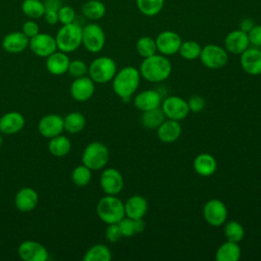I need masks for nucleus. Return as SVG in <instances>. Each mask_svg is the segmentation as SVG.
I'll return each mask as SVG.
<instances>
[{"mask_svg": "<svg viewBox=\"0 0 261 261\" xmlns=\"http://www.w3.org/2000/svg\"><path fill=\"white\" fill-rule=\"evenodd\" d=\"M17 251L23 261H46L49 257L47 249L41 243L31 240L22 242Z\"/></svg>", "mask_w": 261, "mask_h": 261, "instance_id": "13", "label": "nucleus"}, {"mask_svg": "<svg viewBox=\"0 0 261 261\" xmlns=\"http://www.w3.org/2000/svg\"><path fill=\"white\" fill-rule=\"evenodd\" d=\"M136 48H137L139 55L142 56L143 58L152 56V55L156 54V51H157L155 40H153L150 37L140 38L136 44Z\"/></svg>", "mask_w": 261, "mask_h": 261, "instance_id": "39", "label": "nucleus"}, {"mask_svg": "<svg viewBox=\"0 0 261 261\" xmlns=\"http://www.w3.org/2000/svg\"><path fill=\"white\" fill-rule=\"evenodd\" d=\"M69 61L70 60L65 52L56 50L47 57L46 68L54 75H61L67 71Z\"/></svg>", "mask_w": 261, "mask_h": 261, "instance_id": "24", "label": "nucleus"}, {"mask_svg": "<svg viewBox=\"0 0 261 261\" xmlns=\"http://www.w3.org/2000/svg\"><path fill=\"white\" fill-rule=\"evenodd\" d=\"M123 177L121 173L113 167L103 170L100 176V187L106 195H117L123 188Z\"/></svg>", "mask_w": 261, "mask_h": 261, "instance_id": "12", "label": "nucleus"}, {"mask_svg": "<svg viewBox=\"0 0 261 261\" xmlns=\"http://www.w3.org/2000/svg\"><path fill=\"white\" fill-rule=\"evenodd\" d=\"M58 21L62 24H67L75 21V11L69 5H61L58 10Z\"/></svg>", "mask_w": 261, "mask_h": 261, "instance_id": "41", "label": "nucleus"}, {"mask_svg": "<svg viewBox=\"0 0 261 261\" xmlns=\"http://www.w3.org/2000/svg\"><path fill=\"white\" fill-rule=\"evenodd\" d=\"M202 47L196 41H186L181 42L178 53L180 56L187 60H195L200 57Z\"/></svg>", "mask_w": 261, "mask_h": 261, "instance_id": "36", "label": "nucleus"}, {"mask_svg": "<svg viewBox=\"0 0 261 261\" xmlns=\"http://www.w3.org/2000/svg\"><path fill=\"white\" fill-rule=\"evenodd\" d=\"M22 13L30 19H38L44 15L45 6L41 0H23L20 5Z\"/></svg>", "mask_w": 261, "mask_h": 261, "instance_id": "32", "label": "nucleus"}, {"mask_svg": "<svg viewBox=\"0 0 261 261\" xmlns=\"http://www.w3.org/2000/svg\"><path fill=\"white\" fill-rule=\"evenodd\" d=\"M140 81L139 69L134 66H125L116 71L112 79L113 92L121 99H129L138 90Z\"/></svg>", "mask_w": 261, "mask_h": 261, "instance_id": "2", "label": "nucleus"}, {"mask_svg": "<svg viewBox=\"0 0 261 261\" xmlns=\"http://www.w3.org/2000/svg\"><path fill=\"white\" fill-rule=\"evenodd\" d=\"M106 11L105 5L99 0H89L82 6V13L91 20H97L104 16Z\"/></svg>", "mask_w": 261, "mask_h": 261, "instance_id": "31", "label": "nucleus"}, {"mask_svg": "<svg viewBox=\"0 0 261 261\" xmlns=\"http://www.w3.org/2000/svg\"><path fill=\"white\" fill-rule=\"evenodd\" d=\"M161 103L162 97L160 93L151 89H147L140 92L134 98L135 106L142 112L160 107Z\"/></svg>", "mask_w": 261, "mask_h": 261, "instance_id": "18", "label": "nucleus"}, {"mask_svg": "<svg viewBox=\"0 0 261 261\" xmlns=\"http://www.w3.org/2000/svg\"><path fill=\"white\" fill-rule=\"evenodd\" d=\"M63 124L66 132L70 134H79L86 125V118L81 112L73 111L63 118Z\"/></svg>", "mask_w": 261, "mask_h": 261, "instance_id": "30", "label": "nucleus"}, {"mask_svg": "<svg viewBox=\"0 0 261 261\" xmlns=\"http://www.w3.org/2000/svg\"><path fill=\"white\" fill-rule=\"evenodd\" d=\"M166 119L161 107H157L148 111H144L141 116L142 124L149 129H157V127Z\"/></svg>", "mask_w": 261, "mask_h": 261, "instance_id": "29", "label": "nucleus"}, {"mask_svg": "<svg viewBox=\"0 0 261 261\" xmlns=\"http://www.w3.org/2000/svg\"><path fill=\"white\" fill-rule=\"evenodd\" d=\"M92 178V170L86 165L76 166L71 173V180L77 187L87 186Z\"/></svg>", "mask_w": 261, "mask_h": 261, "instance_id": "37", "label": "nucleus"}, {"mask_svg": "<svg viewBox=\"0 0 261 261\" xmlns=\"http://www.w3.org/2000/svg\"><path fill=\"white\" fill-rule=\"evenodd\" d=\"M95 92V83L90 76L76 77L70 86L71 97L79 101L85 102L89 100Z\"/></svg>", "mask_w": 261, "mask_h": 261, "instance_id": "17", "label": "nucleus"}, {"mask_svg": "<svg viewBox=\"0 0 261 261\" xmlns=\"http://www.w3.org/2000/svg\"><path fill=\"white\" fill-rule=\"evenodd\" d=\"M116 71L115 61L108 56H101L92 61L88 72L94 83L106 84L112 81Z\"/></svg>", "mask_w": 261, "mask_h": 261, "instance_id": "6", "label": "nucleus"}, {"mask_svg": "<svg viewBox=\"0 0 261 261\" xmlns=\"http://www.w3.org/2000/svg\"><path fill=\"white\" fill-rule=\"evenodd\" d=\"M164 0H137L139 10L148 16L156 15L162 9Z\"/></svg>", "mask_w": 261, "mask_h": 261, "instance_id": "38", "label": "nucleus"}, {"mask_svg": "<svg viewBox=\"0 0 261 261\" xmlns=\"http://www.w3.org/2000/svg\"><path fill=\"white\" fill-rule=\"evenodd\" d=\"M242 250L239 243L226 241L221 244L215 255V259L217 261H238L241 258Z\"/></svg>", "mask_w": 261, "mask_h": 261, "instance_id": "27", "label": "nucleus"}, {"mask_svg": "<svg viewBox=\"0 0 261 261\" xmlns=\"http://www.w3.org/2000/svg\"><path fill=\"white\" fill-rule=\"evenodd\" d=\"M30 38L22 32H11L4 36L2 40V47L8 53H20L29 46Z\"/></svg>", "mask_w": 261, "mask_h": 261, "instance_id": "22", "label": "nucleus"}, {"mask_svg": "<svg viewBox=\"0 0 261 261\" xmlns=\"http://www.w3.org/2000/svg\"><path fill=\"white\" fill-rule=\"evenodd\" d=\"M82 32L83 28L75 21L62 24L55 36L57 49L65 53L76 50L82 45Z\"/></svg>", "mask_w": 261, "mask_h": 261, "instance_id": "4", "label": "nucleus"}, {"mask_svg": "<svg viewBox=\"0 0 261 261\" xmlns=\"http://www.w3.org/2000/svg\"><path fill=\"white\" fill-rule=\"evenodd\" d=\"M170 61L162 54H154L144 58L140 65V74L143 79L151 83L165 81L171 73Z\"/></svg>", "mask_w": 261, "mask_h": 261, "instance_id": "1", "label": "nucleus"}, {"mask_svg": "<svg viewBox=\"0 0 261 261\" xmlns=\"http://www.w3.org/2000/svg\"><path fill=\"white\" fill-rule=\"evenodd\" d=\"M240 62L245 72L251 75L261 74V49L257 47L247 48L241 54Z\"/></svg>", "mask_w": 261, "mask_h": 261, "instance_id": "15", "label": "nucleus"}, {"mask_svg": "<svg viewBox=\"0 0 261 261\" xmlns=\"http://www.w3.org/2000/svg\"><path fill=\"white\" fill-rule=\"evenodd\" d=\"M160 107L166 118L177 121L186 118L190 112L188 102L179 96H169L165 98Z\"/></svg>", "mask_w": 261, "mask_h": 261, "instance_id": "10", "label": "nucleus"}, {"mask_svg": "<svg viewBox=\"0 0 261 261\" xmlns=\"http://www.w3.org/2000/svg\"><path fill=\"white\" fill-rule=\"evenodd\" d=\"M64 129L63 118L57 114H47L38 123L39 133L45 138H53L60 135Z\"/></svg>", "mask_w": 261, "mask_h": 261, "instance_id": "16", "label": "nucleus"}, {"mask_svg": "<svg viewBox=\"0 0 261 261\" xmlns=\"http://www.w3.org/2000/svg\"><path fill=\"white\" fill-rule=\"evenodd\" d=\"M134 224H135V231L136 233L138 232H142L145 229V221L143 220V218H139V219H134Z\"/></svg>", "mask_w": 261, "mask_h": 261, "instance_id": "48", "label": "nucleus"}, {"mask_svg": "<svg viewBox=\"0 0 261 261\" xmlns=\"http://www.w3.org/2000/svg\"><path fill=\"white\" fill-rule=\"evenodd\" d=\"M223 231L227 241H231L236 243L241 242L245 236V230L243 225L236 220H230L226 222L224 224Z\"/></svg>", "mask_w": 261, "mask_h": 261, "instance_id": "35", "label": "nucleus"}, {"mask_svg": "<svg viewBox=\"0 0 261 261\" xmlns=\"http://www.w3.org/2000/svg\"><path fill=\"white\" fill-rule=\"evenodd\" d=\"M82 44L91 53L100 52L105 45V34L97 23H88L83 28Z\"/></svg>", "mask_w": 261, "mask_h": 261, "instance_id": "7", "label": "nucleus"}, {"mask_svg": "<svg viewBox=\"0 0 261 261\" xmlns=\"http://www.w3.org/2000/svg\"><path fill=\"white\" fill-rule=\"evenodd\" d=\"M195 171L201 176L212 175L217 168L216 159L209 153H201L196 156L193 163Z\"/></svg>", "mask_w": 261, "mask_h": 261, "instance_id": "26", "label": "nucleus"}, {"mask_svg": "<svg viewBox=\"0 0 261 261\" xmlns=\"http://www.w3.org/2000/svg\"><path fill=\"white\" fill-rule=\"evenodd\" d=\"M24 126V117L17 111H10L0 118V132L5 135H14Z\"/></svg>", "mask_w": 261, "mask_h": 261, "instance_id": "21", "label": "nucleus"}, {"mask_svg": "<svg viewBox=\"0 0 261 261\" xmlns=\"http://www.w3.org/2000/svg\"><path fill=\"white\" fill-rule=\"evenodd\" d=\"M148 210V203L146 199L140 195L129 197L124 203V214L132 219L143 218Z\"/></svg>", "mask_w": 261, "mask_h": 261, "instance_id": "25", "label": "nucleus"}, {"mask_svg": "<svg viewBox=\"0 0 261 261\" xmlns=\"http://www.w3.org/2000/svg\"><path fill=\"white\" fill-rule=\"evenodd\" d=\"M181 42L182 41L180 37L176 33L171 31H165L160 33L155 40L157 51H159L164 56L177 53Z\"/></svg>", "mask_w": 261, "mask_h": 261, "instance_id": "14", "label": "nucleus"}, {"mask_svg": "<svg viewBox=\"0 0 261 261\" xmlns=\"http://www.w3.org/2000/svg\"><path fill=\"white\" fill-rule=\"evenodd\" d=\"M248 34L242 30H236L230 32L224 40V46L226 51L232 54H242L247 48H249Z\"/></svg>", "mask_w": 261, "mask_h": 261, "instance_id": "19", "label": "nucleus"}, {"mask_svg": "<svg viewBox=\"0 0 261 261\" xmlns=\"http://www.w3.org/2000/svg\"><path fill=\"white\" fill-rule=\"evenodd\" d=\"M105 237H106L107 241L110 243L118 242L122 238L118 224L117 223L108 224L105 229Z\"/></svg>", "mask_w": 261, "mask_h": 261, "instance_id": "44", "label": "nucleus"}, {"mask_svg": "<svg viewBox=\"0 0 261 261\" xmlns=\"http://www.w3.org/2000/svg\"><path fill=\"white\" fill-rule=\"evenodd\" d=\"M109 160L108 148L100 142L90 143L84 150L82 162L91 170H99L106 166Z\"/></svg>", "mask_w": 261, "mask_h": 261, "instance_id": "5", "label": "nucleus"}, {"mask_svg": "<svg viewBox=\"0 0 261 261\" xmlns=\"http://www.w3.org/2000/svg\"><path fill=\"white\" fill-rule=\"evenodd\" d=\"M112 258L110 249L102 244L92 246L84 256V261H110Z\"/></svg>", "mask_w": 261, "mask_h": 261, "instance_id": "33", "label": "nucleus"}, {"mask_svg": "<svg viewBox=\"0 0 261 261\" xmlns=\"http://www.w3.org/2000/svg\"><path fill=\"white\" fill-rule=\"evenodd\" d=\"M45 6L44 18L48 24H56L58 22V10L62 5V0H44Z\"/></svg>", "mask_w": 261, "mask_h": 261, "instance_id": "34", "label": "nucleus"}, {"mask_svg": "<svg viewBox=\"0 0 261 261\" xmlns=\"http://www.w3.org/2000/svg\"><path fill=\"white\" fill-rule=\"evenodd\" d=\"M1 145H2V137L0 136V146H1Z\"/></svg>", "mask_w": 261, "mask_h": 261, "instance_id": "49", "label": "nucleus"}, {"mask_svg": "<svg viewBox=\"0 0 261 261\" xmlns=\"http://www.w3.org/2000/svg\"><path fill=\"white\" fill-rule=\"evenodd\" d=\"M39 201L38 193L29 187L21 188L15 195V207L21 212H30L36 208Z\"/></svg>", "mask_w": 261, "mask_h": 261, "instance_id": "20", "label": "nucleus"}, {"mask_svg": "<svg viewBox=\"0 0 261 261\" xmlns=\"http://www.w3.org/2000/svg\"><path fill=\"white\" fill-rule=\"evenodd\" d=\"M181 135V125L177 120L166 118L158 127V139L163 143H173Z\"/></svg>", "mask_w": 261, "mask_h": 261, "instance_id": "23", "label": "nucleus"}, {"mask_svg": "<svg viewBox=\"0 0 261 261\" xmlns=\"http://www.w3.org/2000/svg\"><path fill=\"white\" fill-rule=\"evenodd\" d=\"M254 27V22L252 19H244L240 24V30H242L245 33H248L252 28Z\"/></svg>", "mask_w": 261, "mask_h": 261, "instance_id": "47", "label": "nucleus"}, {"mask_svg": "<svg viewBox=\"0 0 261 261\" xmlns=\"http://www.w3.org/2000/svg\"><path fill=\"white\" fill-rule=\"evenodd\" d=\"M99 218L107 223H117L124 216V203L113 195H107L101 198L96 207Z\"/></svg>", "mask_w": 261, "mask_h": 261, "instance_id": "3", "label": "nucleus"}, {"mask_svg": "<svg viewBox=\"0 0 261 261\" xmlns=\"http://www.w3.org/2000/svg\"><path fill=\"white\" fill-rule=\"evenodd\" d=\"M67 71L69 72V74L71 76L76 79V77L85 76L87 74V72L89 71V67L87 66V64L83 60L74 59L72 61H69Z\"/></svg>", "mask_w": 261, "mask_h": 261, "instance_id": "40", "label": "nucleus"}, {"mask_svg": "<svg viewBox=\"0 0 261 261\" xmlns=\"http://www.w3.org/2000/svg\"><path fill=\"white\" fill-rule=\"evenodd\" d=\"M250 44L254 47H261V25H254L248 33Z\"/></svg>", "mask_w": 261, "mask_h": 261, "instance_id": "46", "label": "nucleus"}, {"mask_svg": "<svg viewBox=\"0 0 261 261\" xmlns=\"http://www.w3.org/2000/svg\"><path fill=\"white\" fill-rule=\"evenodd\" d=\"M48 149L53 156L63 157L69 153L71 149V143L67 137L60 134L50 139Z\"/></svg>", "mask_w": 261, "mask_h": 261, "instance_id": "28", "label": "nucleus"}, {"mask_svg": "<svg viewBox=\"0 0 261 261\" xmlns=\"http://www.w3.org/2000/svg\"><path fill=\"white\" fill-rule=\"evenodd\" d=\"M203 216L209 225L221 226L227 218L226 206L219 199H210L203 207Z\"/></svg>", "mask_w": 261, "mask_h": 261, "instance_id": "9", "label": "nucleus"}, {"mask_svg": "<svg viewBox=\"0 0 261 261\" xmlns=\"http://www.w3.org/2000/svg\"><path fill=\"white\" fill-rule=\"evenodd\" d=\"M189 105V109L192 112H200L202 111L206 106L205 99L200 95H193L190 97V99L187 101Z\"/></svg>", "mask_w": 261, "mask_h": 261, "instance_id": "43", "label": "nucleus"}, {"mask_svg": "<svg viewBox=\"0 0 261 261\" xmlns=\"http://www.w3.org/2000/svg\"><path fill=\"white\" fill-rule=\"evenodd\" d=\"M29 47L32 52L39 57H48L57 50L55 37L46 33H39L30 39Z\"/></svg>", "mask_w": 261, "mask_h": 261, "instance_id": "11", "label": "nucleus"}, {"mask_svg": "<svg viewBox=\"0 0 261 261\" xmlns=\"http://www.w3.org/2000/svg\"><path fill=\"white\" fill-rule=\"evenodd\" d=\"M199 58L203 65L210 69L222 68L228 61L226 50L214 44H209L203 47Z\"/></svg>", "mask_w": 261, "mask_h": 261, "instance_id": "8", "label": "nucleus"}, {"mask_svg": "<svg viewBox=\"0 0 261 261\" xmlns=\"http://www.w3.org/2000/svg\"><path fill=\"white\" fill-rule=\"evenodd\" d=\"M21 32L28 37V38H33L36 35H38L40 33V29L38 23L34 20V19H30L27 20L23 24H22V29Z\"/></svg>", "mask_w": 261, "mask_h": 261, "instance_id": "45", "label": "nucleus"}, {"mask_svg": "<svg viewBox=\"0 0 261 261\" xmlns=\"http://www.w3.org/2000/svg\"><path fill=\"white\" fill-rule=\"evenodd\" d=\"M121 236L124 238H130L133 237L136 231H135V224H134V219L128 218L124 216L120 221L117 222Z\"/></svg>", "mask_w": 261, "mask_h": 261, "instance_id": "42", "label": "nucleus"}]
</instances>
